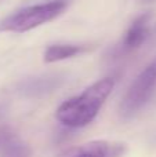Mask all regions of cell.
I'll return each instance as SVG.
<instances>
[{
	"instance_id": "1",
	"label": "cell",
	"mask_w": 156,
	"mask_h": 157,
	"mask_svg": "<svg viewBox=\"0 0 156 157\" xmlns=\"http://www.w3.org/2000/svg\"><path fill=\"white\" fill-rule=\"evenodd\" d=\"M115 87L112 77H104L84 90L80 95L65 101L55 112V119L71 128L90 124L98 114L105 99Z\"/></svg>"
},
{
	"instance_id": "2",
	"label": "cell",
	"mask_w": 156,
	"mask_h": 157,
	"mask_svg": "<svg viewBox=\"0 0 156 157\" xmlns=\"http://www.w3.org/2000/svg\"><path fill=\"white\" fill-rule=\"evenodd\" d=\"M65 8V0H53V2L43 3V4L29 6L7 17L0 24V29L17 33L28 32L33 28H37L46 22L53 21L60 14H62Z\"/></svg>"
},
{
	"instance_id": "3",
	"label": "cell",
	"mask_w": 156,
	"mask_h": 157,
	"mask_svg": "<svg viewBox=\"0 0 156 157\" xmlns=\"http://www.w3.org/2000/svg\"><path fill=\"white\" fill-rule=\"evenodd\" d=\"M156 90V61L149 63L137 76L127 90L120 103V113L123 117L134 116L154 95Z\"/></svg>"
},
{
	"instance_id": "4",
	"label": "cell",
	"mask_w": 156,
	"mask_h": 157,
	"mask_svg": "<svg viewBox=\"0 0 156 157\" xmlns=\"http://www.w3.org/2000/svg\"><path fill=\"white\" fill-rule=\"evenodd\" d=\"M64 81H65V77L61 75H41V76L22 80L18 84V91L25 97L37 98L58 90Z\"/></svg>"
},
{
	"instance_id": "5",
	"label": "cell",
	"mask_w": 156,
	"mask_h": 157,
	"mask_svg": "<svg viewBox=\"0 0 156 157\" xmlns=\"http://www.w3.org/2000/svg\"><path fill=\"white\" fill-rule=\"evenodd\" d=\"M123 152L124 146L120 144L93 141L73 149L66 157H119Z\"/></svg>"
},
{
	"instance_id": "6",
	"label": "cell",
	"mask_w": 156,
	"mask_h": 157,
	"mask_svg": "<svg viewBox=\"0 0 156 157\" xmlns=\"http://www.w3.org/2000/svg\"><path fill=\"white\" fill-rule=\"evenodd\" d=\"M29 147L14 131L7 127L0 128V157H28Z\"/></svg>"
},
{
	"instance_id": "7",
	"label": "cell",
	"mask_w": 156,
	"mask_h": 157,
	"mask_svg": "<svg viewBox=\"0 0 156 157\" xmlns=\"http://www.w3.org/2000/svg\"><path fill=\"white\" fill-rule=\"evenodd\" d=\"M149 14H142L134 22L131 26L129 28L124 37V47L129 50L138 48L141 44L145 41L146 36H148V21H149Z\"/></svg>"
},
{
	"instance_id": "8",
	"label": "cell",
	"mask_w": 156,
	"mask_h": 157,
	"mask_svg": "<svg viewBox=\"0 0 156 157\" xmlns=\"http://www.w3.org/2000/svg\"><path fill=\"white\" fill-rule=\"evenodd\" d=\"M83 47L75 46V44H54L50 46L44 52V61L46 62H57V61L68 59L83 51Z\"/></svg>"
},
{
	"instance_id": "9",
	"label": "cell",
	"mask_w": 156,
	"mask_h": 157,
	"mask_svg": "<svg viewBox=\"0 0 156 157\" xmlns=\"http://www.w3.org/2000/svg\"><path fill=\"white\" fill-rule=\"evenodd\" d=\"M4 114H6V108H4V105H2V103H0V120H3Z\"/></svg>"
}]
</instances>
